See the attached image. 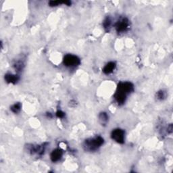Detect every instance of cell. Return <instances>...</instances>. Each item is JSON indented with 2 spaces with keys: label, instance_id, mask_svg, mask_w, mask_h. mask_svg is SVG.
<instances>
[{
  "label": "cell",
  "instance_id": "cell-1",
  "mask_svg": "<svg viewBox=\"0 0 173 173\" xmlns=\"http://www.w3.org/2000/svg\"><path fill=\"white\" fill-rule=\"evenodd\" d=\"M134 89V86L130 82L120 83L117 88L116 93L114 96L116 101L119 105L123 104L126 101L127 95L131 93Z\"/></svg>",
  "mask_w": 173,
  "mask_h": 173
},
{
  "label": "cell",
  "instance_id": "cell-2",
  "mask_svg": "<svg viewBox=\"0 0 173 173\" xmlns=\"http://www.w3.org/2000/svg\"><path fill=\"white\" fill-rule=\"evenodd\" d=\"M104 139L98 136L94 138L86 139L84 143V148L86 151L93 152L101 147L104 143Z\"/></svg>",
  "mask_w": 173,
  "mask_h": 173
},
{
  "label": "cell",
  "instance_id": "cell-3",
  "mask_svg": "<svg viewBox=\"0 0 173 173\" xmlns=\"http://www.w3.org/2000/svg\"><path fill=\"white\" fill-rule=\"evenodd\" d=\"M64 64L66 66L75 67L80 64V60L76 55L72 54H67L64 58Z\"/></svg>",
  "mask_w": 173,
  "mask_h": 173
},
{
  "label": "cell",
  "instance_id": "cell-4",
  "mask_svg": "<svg viewBox=\"0 0 173 173\" xmlns=\"http://www.w3.org/2000/svg\"><path fill=\"white\" fill-rule=\"evenodd\" d=\"M124 131L121 129H116L112 131L111 137L113 140L118 143H123L124 142Z\"/></svg>",
  "mask_w": 173,
  "mask_h": 173
},
{
  "label": "cell",
  "instance_id": "cell-5",
  "mask_svg": "<svg viewBox=\"0 0 173 173\" xmlns=\"http://www.w3.org/2000/svg\"><path fill=\"white\" fill-rule=\"evenodd\" d=\"M129 20L127 18H122L117 22L116 24V29L118 33H124L129 27Z\"/></svg>",
  "mask_w": 173,
  "mask_h": 173
},
{
  "label": "cell",
  "instance_id": "cell-6",
  "mask_svg": "<svg viewBox=\"0 0 173 173\" xmlns=\"http://www.w3.org/2000/svg\"><path fill=\"white\" fill-rule=\"evenodd\" d=\"M62 155H63L62 150L61 149H56L52 152L50 158H51V160L52 162H55L59 161L60 159L62 158Z\"/></svg>",
  "mask_w": 173,
  "mask_h": 173
},
{
  "label": "cell",
  "instance_id": "cell-7",
  "mask_svg": "<svg viewBox=\"0 0 173 173\" xmlns=\"http://www.w3.org/2000/svg\"><path fill=\"white\" fill-rule=\"evenodd\" d=\"M5 81L8 83H17L19 80V77L16 74H7L5 75Z\"/></svg>",
  "mask_w": 173,
  "mask_h": 173
},
{
  "label": "cell",
  "instance_id": "cell-8",
  "mask_svg": "<svg viewBox=\"0 0 173 173\" xmlns=\"http://www.w3.org/2000/svg\"><path fill=\"white\" fill-rule=\"evenodd\" d=\"M115 68H116L115 62H108L107 64L104 66V69H103V72H104L105 74H109L113 72Z\"/></svg>",
  "mask_w": 173,
  "mask_h": 173
},
{
  "label": "cell",
  "instance_id": "cell-9",
  "mask_svg": "<svg viewBox=\"0 0 173 173\" xmlns=\"http://www.w3.org/2000/svg\"><path fill=\"white\" fill-rule=\"evenodd\" d=\"M99 121L101 122V123L103 124H105L108 121V114L105 112H102L99 114Z\"/></svg>",
  "mask_w": 173,
  "mask_h": 173
},
{
  "label": "cell",
  "instance_id": "cell-10",
  "mask_svg": "<svg viewBox=\"0 0 173 173\" xmlns=\"http://www.w3.org/2000/svg\"><path fill=\"white\" fill-rule=\"evenodd\" d=\"M21 109V104L20 103H16V104H14L12 105V107L10 108V110L13 112L14 113H18L20 111Z\"/></svg>",
  "mask_w": 173,
  "mask_h": 173
},
{
  "label": "cell",
  "instance_id": "cell-11",
  "mask_svg": "<svg viewBox=\"0 0 173 173\" xmlns=\"http://www.w3.org/2000/svg\"><path fill=\"white\" fill-rule=\"evenodd\" d=\"M112 21L110 20V18L108 17L104 20V22H103V25H104V28L105 30H108L109 28H110L111 26Z\"/></svg>",
  "mask_w": 173,
  "mask_h": 173
},
{
  "label": "cell",
  "instance_id": "cell-12",
  "mask_svg": "<svg viewBox=\"0 0 173 173\" xmlns=\"http://www.w3.org/2000/svg\"><path fill=\"white\" fill-rule=\"evenodd\" d=\"M156 97H157L158 99L163 100L165 99L166 97V92H164V91H159L158 92H157V93H156Z\"/></svg>",
  "mask_w": 173,
  "mask_h": 173
},
{
  "label": "cell",
  "instance_id": "cell-13",
  "mask_svg": "<svg viewBox=\"0 0 173 173\" xmlns=\"http://www.w3.org/2000/svg\"><path fill=\"white\" fill-rule=\"evenodd\" d=\"M14 66L15 69L17 71H21L23 69L24 64H23V62H21V61H18V62H16L14 64Z\"/></svg>",
  "mask_w": 173,
  "mask_h": 173
},
{
  "label": "cell",
  "instance_id": "cell-14",
  "mask_svg": "<svg viewBox=\"0 0 173 173\" xmlns=\"http://www.w3.org/2000/svg\"><path fill=\"white\" fill-rule=\"evenodd\" d=\"M64 2H59V1H50L49 2V5L50 6H57V5L63 4Z\"/></svg>",
  "mask_w": 173,
  "mask_h": 173
},
{
  "label": "cell",
  "instance_id": "cell-15",
  "mask_svg": "<svg viewBox=\"0 0 173 173\" xmlns=\"http://www.w3.org/2000/svg\"><path fill=\"white\" fill-rule=\"evenodd\" d=\"M56 116L58 117V118H63L65 116V114H64V112H63L62 111L58 110V111L57 112H56Z\"/></svg>",
  "mask_w": 173,
  "mask_h": 173
}]
</instances>
